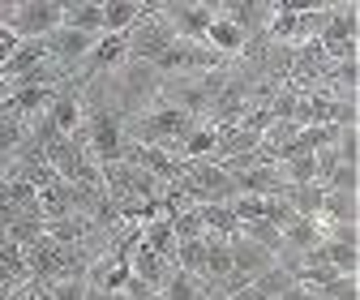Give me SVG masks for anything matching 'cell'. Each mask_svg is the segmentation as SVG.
Instances as JSON below:
<instances>
[{
	"label": "cell",
	"instance_id": "cell-1",
	"mask_svg": "<svg viewBox=\"0 0 360 300\" xmlns=\"http://www.w3.org/2000/svg\"><path fill=\"white\" fill-rule=\"evenodd\" d=\"M198 124H202L198 116L180 112V107H172V103H159V107H150V112L138 116V124H133V138H129V142L159 146V150L172 155V150H180V142H185Z\"/></svg>",
	"mask_w": 360,
	"mask_h": 300
},
{
	"label": "cell",
	"instance_id": "cell-2",
	"mask_svg": "<svg viewBox=\"0 0 360 300\" xmlns=\"http://www.w3.org/2000/svg\"><path fill=\"white\" fill-rule=\"evenodd\" d=\"M82 142L90 150V159H95L99 167L103 163H116L120 159V146H124V124L112 107H95V112H86L82 120Z\"/></svg>",
	"mask_w": 360,
	"mask_h": 300
},
{
	"label": "cell",
	"instance_id": "cell-3",
	"mask_svg": "<svg viewBox=\"0 0 360 300\" xmlns=\"http://www.w3.org/2000/svg\"><path fill=\"white\" fill-rule=\"evenodd\" d=\"M172 43H176V34H172V30H167V22L159 18V5H150V9H146V18L124 34V52H129V60H133V65H155V60L172 48Z\"/></svg>",
	"mask_w": 360,
	"mask_h": 300
},
{
	"label": "cell",
	"instance_id": "cell-4",
	"mask_svg": "<svg viewBox=\"0 0 360 300\" xmlns=\"http://www.w3.org/2000/svg\"><path fill=\"white\" fill-rule=\"evenodd\" d=\"M214 5H198V0H180V5H159V18L167 22V30L185 43H202L206 26L214 22Z\"/></svg>",
	"mask_w": 360,
	"mask_h": 300
},
{
	"label": "cell",
	"instance_id": "cell-5",
	"mask_svg": "<svg viewBox=\"0 0 360 300\" xmlns=\"http://www.w3.org/2000/svg\"><path fill=\"white\" fill-rule=\"evenodd\" d=\"M9 30L18 39H48L52 30H60V5L56 0H18Z\"/></svg>",
	"mask_w": 360,
	"mask_h": 300
},
{
	"label": "cell",
	"instance_id": "cell-6",
	"mask_svg": "<svg viewBox=\"0 0 360 300\" xmlns=\"http://www.w3.org/2000/svg\"><path fill=\"white\" fill-rule=\"evenodd\" d=\"M52 124V133L56 138H73V133H82V120H86V103H82V95H73V91H60L56 99H52V107H48V116H43Z\"/></svg>",
	"mask_w": 360,
	"mask_h": 300
},
{
	"label": "cell",
	"instance_id": "cell-7",
	"mask_svg": "<svg viewBox=\"0 0 360 300\" xmlns=\"http://www.w3.org/2000/svg\"><path fill=\"white\" fill-rule=\"evenodd\" d=\"M206 48L214 52V56H240L245 48H249V34L236 26V22H228V18H223V13H214V22L206 26Z\"/></svg>",
	"mask_w": 360,
	"mask_h": 300
},
{
	"label": "cell",
	"instance_id": "cell-8",
	"mask_svg": "<svg viewBox=\"0 0 360 300\" xmlns=\"http://www.w3.org/2000/svg\"><path fill=\"white\" fill-rule=\"evenodd\" d=\"M60 26L99 39L103 34V5L99 0H73V5H60Z\"/></svg>",
	"mask_w": 360,
	"mask_h": 300
},
{
	"label": "cell",
	"instance_id": "cell-9",
	"mask_svg": "<svg viewBox=\"0 0 360 300\" xmlns=\"http://www.w3.org/2000/svg\"><path fill=\"white\" fill-rule=\"evenodd\" d=\"M129 65V52H124V34H99L95 48L86 56V69L90 73H116Z\"/></svg>",
	"mask_w": 360,
	"mask_h": 300
},
{
	"label": "cell",
	"instance_id": "cell-10",
	"mask_svg": "<svg viewBox=\"0 0 360 300\" xmlns=\"http://www.w3.org/2000/svg\"><path fill=\"white\" fill-rule=\"evenodd\" d=\"M167 262H163V257L159 253H150V249H142V240L138 244H133V253H129V275L133 279H138V283H146L150 292H159L163 287V279H167Z\"/></svg>",
	"mask_w": 360,
	"mask_h": 300
},
{
	"label": "cell",
	"instance_id": "cell-11",
	"mask_svg": "<svg viewBox=\"0 0 360 300\" xmlns=\"http://www.w3.org/2000/svg\"><path fill=\"white\" fill-rule=\"evenodd\" d=\"M43 60H52V56H48V43H43V39H22L18 48H13V56L0 65V73H5V86L18 81L22 73H30L34 65H43Z\"/></svg>",
	"mask_w": 360,
	"mask_h": 300
},
{
	"label": "cell",
	"instance_id": "cell-12",
	"mask_svg": "<svg viewBox=\"0 0 360 300\" xmlns=\"http://www.w3.org/2000/svg\"><path fill=\"white\" fill-rule=\"evenodd\" d=\"M150 5H138V0H108L103 5V34H129L146 18Z\"/></svg>",
	"mask_w": 360,
	"mask_h": 300
},
{
	"label": "cell",
	"instance_id": "cell-13",
	"mask_svg": "<svg viewBox=\"0 0 360 300\" xmlns=\"http://www.w3.org/2000/svg\"><path fill=\"white\" fill-rule=\"evenodd\" d=\"M313 257H318V262H326L339 279H356V270H360V249H356V244H335V240H322L318 249H313Z\"/></svg>",
	"mask_w": 360,
	"mask_h": 300
},
{
	"label": "cell",
	"instance_id": "cell-14",
	"mask_svg": "<svg viewBox=\"0 0 360 300\" xmlns=\"http://www.w3.org/2000/svg\"><path fill=\"white\" fill-rule=\"evenodd\" d=\"M318 244H322L318 223H313V219H292V223L283 228V253H279V257H309Z\"/></svg>",
	"mask_w": 360,
	"mask_h": 300
},
{
	"label": "cell",
	"instance_id": "cell-15",
	"mask_svg": "<svg viewBox=\"0 0 360 300\" xmlns=\"http://www.w3.org/2000/svg\"><path fill=\"white\" fill-rule=\"evenodd\" d=\"M360 30V18H356V5H335L330 18H326V30H322V48H339V43H352Z\"/></svg>",
	"mask_w": 360,
	"mask_h": 300
},
{
	"label": "cell",
	"instance_id": "cell-16",
	"mask_svg": "<svg viewBox=\"0 0 360 300\" xmlns=\"http://www.w3.org/2000/svg\"><path fill=\"white\" fill-rule=\"evenodd\" d=\"M214 287L206 279H193V275H180V270H167L163 287H159V300H210Z\"/></svg>",
	"mask_w": 360,
	"mask_h": 300
},
{
	"label": "cell",
	"instance_id": "cell-17",
	"mask_svg": "<svg viewBox=\"0 0 360 300\" xmlns=\"http://www.w3.org/2000/svg\"><path fill=\"white\" fill-rule=\"evenodd\" d=\"M279 197L288 202V210L296 214V219H318L326 189H322V185H283V193H279Z\"/></svg>",
	"mask_w": 360,
	"mask_h": 300
},
{
	"label": "cell",
	"instance_id": "cell-18",
	"mask_svg": "<svg viewBox=\"0 0 360 300\" xmlns=\"http://www.w3.org/2000/svg\"><path fill=\"white\" fill-rule=\"evenodd\" d=\"M167 266L180 270V275L206 279V236H202V240H176V253H172Z\"/></svg>",
	"mask_w": 360,
	"mask_h": 300
},
{
	"label": "cell",
	"instance_id": "cell-19",
	"mask_svg": "<svg viewBox=\"0 0 360 300\" xmlns=\"http://www.w3.org/2000/svg\"><path fill=\"white\" fill-rule=\"evenodd\" d=\"M43 236H48V240H56L60 249H77V244L90 236V219H82V214H65V219L43 223Z\"/></svg>",
	"mask_w": 360,
	"mask_h": 300
},
{
	"label": "cell",
	"instance_id": "cell-20",
	"mask_svg": "<svg viewBox=\"0 0 360 300\" xmlns=\"http://www.w3.org/2000/svg\"><path fill=\"white\" fill-rule=\"evenodd\" d=\"M228 22H236L245 34H253L257 26H266V18H270V5H257V0H236V5H223L219 9Z\"/></svg>",
	"mask_w": 360,
	"mask_h": 300
},
{
	"label": "cell",
	"instance_id": "cell-21",
	"mask_svg": "<svg viewBox=\"0 0 360 300\" xmlns=\"http://www.w3.org/2000/svg\"><path fill=\"white\" fill-rule=\"evenodd\" d=\"M266 34L279 39V43H296V5H270V18H266Z\"/></svg>",
	"mask_w": 360,
	"mask_h": 300
},
{
	"label": "cell",
	"instance_id": "cell-22",
	"mask_svg": "<svg viewBox=\"0 0 360 300\" xmlns=\"http://www.w3.org/2000/svg\"><path fill=\"white\" fill-rule=\"evenodd\" d=\"M240 236L245 240H253V244H262L266 253H283V232L275 228V223H266V219H253V223H240Z\"/></svg>",
	"mask_w": 360,
	"mask_h": 300
},
{
	"label": "cell",
	"instance_id": "cell-23",
	"mask_svg": "<svg viewBox=\"0 0 360 300\" xmlns=\"http://www.w3.org/2000/svg\"><path fill=\"white\" fill-rule=\"evenodd\" d=\"M292 283H296V279H292V270H283L279 262H275V266H266V270L253 279V287H257L262 296H270V300H279V296H283Z\"/></svg>",
	"mask_w": 360,
	"mask_h": 300
},
{
	"label": "cell",
	"instance_id": "cell-24",
	"mask_svg": "<svg viewBox=\"0 0 360 300\" xmlns=\"http://www.w3.org/2000/svg\"><path fill=\"white\" fill-rule=\"evenodd\" d=\"M330 150H335V155H339V163H347V167H356V163H360V133H356V124H343V129H339Z\"/></svg>",
	"mask_w": 360,
	"mask_h": 300
},
{
	"label": "cell",
	"instance_id": "cell-25",
	"mask_svg": "<svg viewBox=\"0 0 360 300\" xmlns=\"http://www.w3.org/2000/svg\"><path fill=\"white\" fill-rule=\"evenodd\" d=\"M356 185H360V171H356V167H347V163H339L322 189H326V193H356Z\"/></svg>",
	"mask_w": 360,
	"mask_h": 300
},
{
	"label": "cell",
	"instance_id": "cell-26",
	"mask_svg": "<svg viewBox=\"0 0 360 300\" xmlns=\"http://www.w3.org/2000/svg\"><path fill=\"white\" fill-rule=\"evenodd\" d=\"M318 300H360V283L356 279H335V283H326L322 292H313Z\"/></svg>",
	"mask_w": 360,
	"mask_h": 300
},
{
	"label": "cell",
	"instance_id": "cell-27",
	"mask_svg": "<svg viewBox=\"0 0 360 300\" xmlns=\"http://www.w3.org/2000/svg\"><path fill=\"white\" fill-rule=\"evenodd\" d=\"M48 292H52V300H86L82 279H56V283H48Z\"/></svg>",
	"mask_w": 360,
	"mask_h": 300
},
{
	"label": "cell",
	"instance_id": "cell-28",
	"mask_svg": "<svg viewBox=\"0 0 360 300\" xmlns=\"http://www.w3.org/2000/svg\"><path fill=\"white\" fill-rule=\"evenodd\" d=\"M18 43H22V39H18L9 26H0V65H5V60L13 56V48H18Z\"/></svg>",
	"mask_w": 360,
	"mask_h": 300
},
{
	"label": "cell",
	"instance_id": "cell-29",
	"mask_svg": "<svg viewBox=\"0 0 360 300\" xmlns=\"http://www.w3.org/2000/svg\"><path fill=\"white\" fill-rule=\"evenodd\" d=\"M223 300H270V296H262L253 283H245V287H236V292H228V296H223Z\"/></svg>",
	"mask_w": 360,
	"mask_h": 300
},
{
	"label": "cell",
	"instance_id": "cell-30",
	"mask_svg": "<svg viewBox=\"0 0 360 300\" xmlns=\"http://www.w3.org/2000/svg\"><path fill=\"white\" fill-rule=\"evenodd\" d=\"M279 300H313V292H309V287H300V283H292Z\"/></svg>",
	"mask_w": 360,
	"mask_h": 300
},
{
	"label": "cell",
	"instance_id": "cell-31",
	"mask_svg": "<svg viewBox=\"0 0 360 300\" xmlns=\"http://www.w3.org/2000/svg\"><path fill=\"white\" fill-rule=\"evenodd\" d=\"M86 300H124V292H90L86 287Z\"/></svg>",
	"mask_w": 360,
	"mask_h": 300
},
{
	"label": "cell",
	"instance_id": "cell-32",
	"mask_svg": "<svg viewBox=\"0 0 360 300\" xmlns=\"http://www.w3.org/2000/svg\"><path fill=\"white\" fill-rule=\"evenodd\" d=\"M5 244H9V232H5V228H0V249H5Z\"/></svg>",
	"mask_w": 360,
	"mask_h": 300
},
{
	"label": "cell",
	"instance_id": "cell-33",
	"mask_svg": "<svg viewBox=\"0 0 360 300\" xmlns=\"http://www.w3.org/2000/svg\"><path fill=\"white\" fill-rule=\"evenodd\" d=\"M146 300H159V296H146Z\"/></svg>",
	"mask_w": 360,
	"mask_h": 300
},
{
	"label": "cell",
	"instance_id": "cell-34",
	"mask_svg": "<svg viewBox=\"0 0 360 300\" xmlns=\"http://www.w3.org/2000/svg\"><path fill=\"white\" fill-rule=\"evenodd\" d=\"M210 300H223V296H210Z\"/></svg>",
	"mask_w": 360,
	"mask_h": 300
},
{
	"label": "cell",
	"instance_id": "cell-35",
	"mask_svg": "<svg viewBox=\"0 0 360 300\" xmlns=\"http://www.w3.org/2000/svg\"><path fill=\"white\" fill-rule=\"evenodd\" d=\"M313 300H318V296H313Z\"/></svg>",
	"mask_w": 360,
	"mask_h": 300
}]
</instances>
